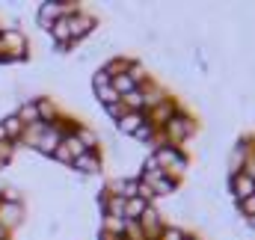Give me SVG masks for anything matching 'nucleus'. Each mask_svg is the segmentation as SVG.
Segmentation results:
<instances>
[{
  "mask_svg": "<svg viewBox=\"0 0 255 240\" xmlns=\"http://www.w3.org/2000/svg\"><path fill=\"white\" fill-rule=\"evenodd\" d=\"M151 157L157 160V166H160V172L166 175V178L178 181L187 175V169H190V157L181 151V148H175V145H163V148H157V151H151Z\"/></svg>",
  "mask_w": 255,
  "mask_h": 240,
  "instance_id": "f257e3e1",
  "label": "nucleus"
},
{
  "mask_svg": "<svg viewBox=\"0 0 255 240\" xmlns=\"http://www.w3.org/2000/svg\"><path fill=\"white\" fill-rule=\"evenodd\" d=\"M160 130H163V136H166V145L181 148V145L190 139L193 133H196V121H193V116H187L184 110H178V113L166 121Z\"/></svg>",
  "mask_w": 255,
  "mask_h": 240,
  "instance_id": "f03ea898",
  "label": "nucleus"
},
{
  "mask_svg": "<svg viewBox=\"0 0 255 240\" xmlns=\"http://www.w3.org/2000/svg\"><path fill=\"white\" fill-rule=\"evenodd\" d=\"M95 27H98L95 15H89V12H83V9H77L74 15H68V33H71V42H74V45H80L83 39H89V36L95 33Z\"/></svg>",
  "mask_w": 255,
  "mask_h": 240,
  "instance_id": "7ed1b4c3",
  "label": "nucleus"
},
{
  "mask_svg": "<svg viewBox=\"0 0 255 240\" xmlns=\"http://www.w3.org/2000/svg\"><path fill=\"white\" fill-rule=\"evenodd\" d=\"M71 172L77 178H95V175H101V154L98 151H86V154L74 157L71 160Z\"/></svg>",
  "mask_w": 255,
  "mask_h": 240,
  "instance_id": "20e7f679",
  "label": "nucleus"
},
{
  "mask_svg": "<svg viewBox=\"0 0 255 240\" xmlns=\"http://www.w3.org/2000/svg\"><path fill=\"white\" fill-rule=\"evenodd\" d=\"M178 110H181V107H178V104H175L172 98H166L163 104H157V107H151V110L145 113V119H148L151 124H154V127H157V130H160V127H163L166 121L172 119V116H175Z\"/></svg>",
  "mask_w": 255,
  "mask_h": 240,
  "instance_id": "39448f33",
  "label": "nucleus"
},
{
  "mask_svg": "<svg viewBox=\"0 0 255 240\" xmlns=\"http://www.w3.org/2000/svg\"><path fill=\"white\" fill-rule=\"evenodd\" d=\"M21 223H24V208H21V205L0 202V226H3L6 232H12V229H18Z\"/></svg>",
  "mask_w": 255,
  "mask_h": 240,
  "instance_id": "423d86ee",
  "label": "nucleus"
},
{
  "mask_svg": "<svg viewBox=\"0 0 255 240\" xmlns=\"http://www.w3.org/2000/svg\"><path fill=\"white\" fill-rule=\"evenodd\" d=\"M229 190H232V199L241 202V199H247V196H255V181L247 178L244 172H241V175H229Z\"/></svg>",
  "mask_w": 255,
  "mask_h": 240,
  "instance_id": "0eeeda50",
  "label": "nucleus"
},
{
  "mask_svg": "<svg viewBox=\"0 0 255 240\" xmlns=\"http://www.w3.org/2000/svg\"><path fill=\"white\" fill-rule=\"evenodd\" d=\"M0 124H3V130H6V142H18V139L24 136V124H21V119H18L15 113L3 116V119H0Z\"/></svg>",
  "mask_w": 255,
  "mask_h": 240,
  "instance_id": "6e6552de",
  "label": "nucleus"
},
{
  "mask_svg": "<svg viewBox=\"0 0 255 240\" xmlns=\"http://www.w3.org/2000/svg\"><path fill=\"white\" fill-rule=\"evenodd\" d=\"M142 121H145V113H125L122 119L116 121V130L125 133V136H133V130H136Z\"/></svg>",
  "mask_w": 255,
  "mask_h": 240,
  "instance_id": "1a4fd4ad",
  "label": "nucleus"
},
{
  "mask_svg": "<svg viewBox=\"0 0 255 240\" xmlns=\"http://www.w3.org/2000/svg\"><path fill=\"white\" fill-rule=\"evenodd\" d=\"M36 113H39V121L42 124H51V121L57 119V104L48 95H42V98H36Z\"/></svg>",
  "mask_w": 255,
  "mask_h": 240,
  "instance_id": "9d476101",
  "label": "nucleus"
},
{
  "mask_svg": "<svg viewBox=\"0 0 255 240\" xmlns=\"http://www.w3.org/2000/svg\"><path fill=\"white\" fill-rule=\"evenodd\" d=\"M74 136L83 142V148H86V151H98V145H101V133H98V130H92V127H77V130H74Z\"/></svg>",
  "mask_w": 255,
  "mask_h": 240,
  "instance_id": "9b49d317",
  "label": "nucleus"
},
{
  "mask_svg": "<svg viewBox=\"0 0 255 240\" xmlns=\"http://www.w3.org/2000/svg\"><path fill=\"white\" fill-rule=\"evenodd\" d=\"M15 116L21 119V124H24V127L36 124V121H39V113H36V101H21V104H18V110H15Z\"/></svg>",
  "mask_w": 255,
  "mask_h": 240,
  "instance_id": "f8f14e48",
  "label": "nucleus"
},
{
  "mask_svg": "<svg viewBox=\"0 0 255 240\" xmlns=\"http://www.w3.org/2000/svg\"><path fill=\"white\" fill-rule=\"evenodd\" d=\"M128 65H130V57H122V54H113L110 60H107L104 65H101V68H104V71H107L110 77H119V74H125V71H128Z\"/></svg>",
  "mask_w": 255,
  "mask_h": 240,
  "instance_id": "ddd939ff",
  "label": "nucleus"
},
{
  "mask_svg": "<svg viewBox=\"0 0 255 240\" xmlns=\"http://www.w3.org/2000/svg\"><path fill=\"white\" fill-rule=\"evenodd\" d=\"M178 190V181H172V178H157L154 184H151V193H154V199H166V196H172Z\"/></svg>",
  "mask_w": 255,
  "mask_h": 240,
  "instance_id": "4468645a",
  "label": "nucleus"
},
{
  "mask_svg": "<svg viewBox=\"0 0 255 240\" xmlns=\"http://www.w3.org/2000/svg\"><path fill=\"white\" fill-rule=\"evenodd\" d=\"M125 74L133 80V83H136V89H139L142 83H148V71H145V65H142L139 60H130V65H128Z\"/></svg>",
  "mask_w": 255,
  "mask_h": 240,
  "instance_id": "2eb2a0df",
  "label": "nucleus"
},
{
  "mask_svg": "<svg viewBox=\"0 0 255 240\" xmlns=\"http://www.w3.org/2000/svg\"><path fill=\"white\" fill-rule=\"evenodd\" d=\"M145 205H148V202H142V199H125V220L128 223H136V220L142 217Z\"/></svg>",
  "mask_w": 255,
  "mask_h": 240,
  "instance_id": "dca6fc26",
  "label": "nucleus"
},
{
  "mask_svg": "<svg viewBox=\"0 0 255 240\" xmlns=\"http://www.w3.org/2000/svg\"><path fill=\"white\" fill-rule=\"evenodd\" d=\"M60 145H63L65 151L71 154V160H74V157H80V154H86V148H83V142H80V139H77L74 133H65V136H63V142H60Z\"/></svg>",
  "mask_w": 255,
  "mask_h": 240,
  "instance_id": "f3484780",
  "label": "nucleus"
},
{
  "mask_svg": "<svg viewBox=\"0 0 255 240\" xmlns=\"http://www.w3.org/2000/svg\"><path fill=\"white\" fill-rule=\"evenodd\" d=\"M110 86L116 89V95H119V98H125L128 92H133V89H136V83H133L128 74H119V77H113V80H110Z\"/></svg>",
  "mask_w": 255,
  "mask_h": 240,
  "instance_id": "a211bd4d",
  "label": "nucleus"
},
{
  "mask_svg": "<svg viewBox=\"0 0 255 240\" xmlns=\"http://www.w3.org/2000/svg\"><path fill=\"white\" fill-rule=\"evenodd\" d=\"M95 101H98L101 107H110V104H116V101H122V98L116 95L113 86H101V89H95Z\"/></svg>",
  "mask_w": 255,
  "mask_h": 240,
  "instance_id": "6ab92c4d",
  "label": "nucleus"
},
{
  "mask_svg": "<svg viewBox=\"0 0 255 240\" xmlns=\"http://www.w3.org/2000/svg\"><path fill=\"white\" fill-rule=\"evenodd\" d=\"M154 133H157V127L145 119L136 130H133V136H130V139H136V142H148V139H154Z\"/></svg>",
  "mask_w": 255,
  "mask_h": 240,
  "instance_id": "aec40b11",
  "label": "nucleus"
},
{
  "mask_svg": "<svg viewBox=\"0 0 255 240\" xmlns=\"http://www.w3.org/2000/svg\"><path fill=\"white\" fill-rule=\"evenodd\" d=\"M110 80H113V77H110V74H107V71H104L101 65H98V68L92 71V89H101V86H110Z\"/></svg>",
  "mask_w": 255,
  "mask_h": 240,
  "instance_id": "412c9836",
  "label": "nucleus"
},
{
  "mask_svg": "<svg viewBox=\"0 0 255 240\" xmlns=\"http://www.w3.org/2000/svg\"><path fill=\"white\" fill-rule=\"evenodd\" d=\"M235 208L250 220V217H255V196H247V199H241V202H235Z\"/></svg>",
  "mask_w": 255,
  "mask_h": 240,
  "instance_id": "4be33fe9",
  "label": "nucleus"
},
{
  "mask_svg": "<svg viewBox=\"0 0 255 240\" xmlns=\"http://www.w3.org/2000/svg\"><path fill=\"white\" fill-rule=\"evenodd\" d=\"M184 229H178V226H163V232H160V238L157 240H184Z\"/></svg>",
  "mask_w": 255,
  "mask_h": 240,
  "instance_id": "5701e85b",
  "label": "nucleus"
},
{
  "mask_svg": "<svg viewBox=\"0 0 255 240\" xmlns=\"http://www.w3.org/2000/svg\"><path fill=\"white\" fill-rule=\"evenodd\" d=\"M101 110H104V113H107V116H110L113 121H119V119H122V116L128 113V110H125V104H122V101H116V104H110V107H101Z\"/></svg>",
  "mask_w": 255,
  "mask_h": 240,
  "instance_id": "b1692460",
  "label": "nucleus"
},
{
  "mask_svg": "<svg viewBox=\"0 0 255 240\" xmlns=\"http://www.w3.org/2000/svg\"><path fill=\"white\" fill-rule=\"evenodd\" d=\"M51 160H57V163H63V166H71V154L65 151L63 145H57V151L51 154Z\"/></svg>",
  "mask_w": 255,
  "mask_h": 240,
  "instance_id": "393cba45",
  "label": "nucleus"
},
{
  "mask_svg": "<svg viewBox=\"0 0 255 240\" xmlns=\"http://www.w3.org/2000/svg\"><path fill=\"white\" fill-rule=\"evenodd\" d=\"M98 240H125V238H113V235H104V232H98Z\"/></svg>",
  "mask_w": 255,
  "mask_h": 240,
  "instance_id": "a878e982",
  "label": "nucleus"
},
{
  "mask_svg": "<svg viewBox=\"0 0 255 240\" xmlns=\"http://www.w3.org/2000/svg\"><path fill=\"white\" fill-rule=\"evenodd\" d=\"M6 142V130H3V124H0V145Z\"/></svg>",
  "mask_w": 255,
  "mask_h": 240,
  "instance_id": "bb28decb",
  "label": "nucleus"
},
{
  "mask_svg": "<svg viewBox=\"0 0 255 240\" xmlns=\"http://www.w3.org/2000/svg\"><path fill=\"white\" fill-rule=\"evenodd\" d=\"M6 238H9V232H6V229L0 226V240H6Z\"/></svg>",
  "mask_w": 255,
  "mask_h": 240,
  "instance_id": "cd10ccee",
  "label": "nucleus"
}]
</instances>
